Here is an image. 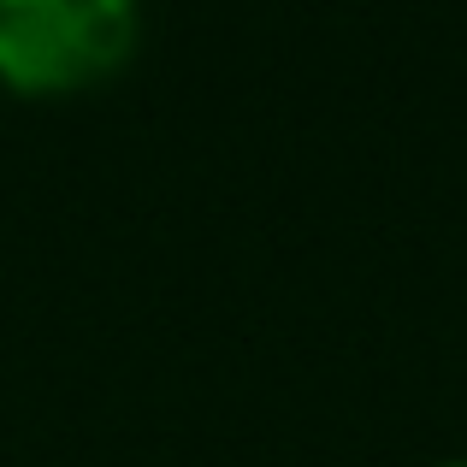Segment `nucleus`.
Returning a JSON list of instances; mask_svg holds the SVG:
<instances>
[{
	"label": "nucleus",
	"instance_id": "nucleus-1",
	"mask_svg": "<svg viewBox=\"0 0 467 467\" xmlns=\"http://www.w3.org/2000/svg\"><path fill=\"white\" fill-rule=\"evenodd\" d=\"M142 36L137 0H0V89L78 95L107 83Z\"/></svg>",
	"mask_w": 467,
	"mask_h": 467
},
{
	"label": "nucleus",
	"instance_id": "nucleus-2",
	"mask_svg": "<svg viewBox=\"0 0 467 467\" xmlns=\"http://www.w3.org/2000/svg\"><path fill=\"white\" fill-rule=\"evenodd\" d=\"M444 467H467V462H444Z\"/></svg>",
	"mask_w": 467,
	"mask_h": 467
}]
</instances>
